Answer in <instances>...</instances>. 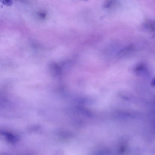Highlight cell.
<instances>
[{
	"instance_id": "cell-2",
	"label": "cell",
	"mask_w": 155,
	"mask_h": 155,
	"mask_svg": "<svg viewBox=\"0 0 155 155\" xmlns=\"http://www.w3.org/2000/svg\"><path fill=\"white\" fill-rule=\"evenodd\" d=\"M133 49V47L132 46L127 47L120 51L119 53V55L120 56H123L128 54L130 53Z\"/></svg>"
},
{
	"instance_id": "cell-4",
	"label": "cell",
	"mask_w": 155,
	"mask_h": 155,
	"mask_svg": "<svg viewBox=\"0 0 155 155\" xmlns=\"http://www.w3.org/2000/svg\"><path fill=\"white\" fill-rule=\"evenodd\" d=\"M113 3L112 1H108L106 3L105 5V8H109L110 7Z\"/></svg>"
},
{
	"instance_id": "cell-1",
	"label": "cell",
	"mask_w": 155,
	"mask_h": 155,
	"mask_svg": "<svg viewBox=\"0 0 155 155\" xmlns=\"http://www.w3.org/2000/svg\"><path fill=\"white\" fill-rule=\"evenodd\" d=\"M1 133L4 135L7 140L11 143H16L18 140V138L16 136L10 133L2 132Z\"/></svg>"
},
{
	"instance_id": "cell-3",
	"label": "cell",
	"mask_w": 155,
	"mask_h": 155,
	"mask_svg": "<svg viewBox=\"0 0 155 155\" xmlns=\"http://www.w3.org/2000/svg\"><path fill=\"white\" fill-rule=\"evenodd\" d=\"M145 27L151 31L154 30V22L152 21L148 20L145 23Z\"/></svg>"
},
{
	"instance_id": "cell-5",
	"label": "cell",
	"mask_w": 155,
	"mask_h": 155,
	"mask_svg": "<svg viewBox=\"0 0 155 155\" xmlns=\"http://www.w3.org/2000/svg\"><path fill=\"white\" fill-rule=\"evenodd\" d=\"M3 3L5 5L10 6L12 4V2L10 1H2Z\"/></svg>"
}]
</instances>
